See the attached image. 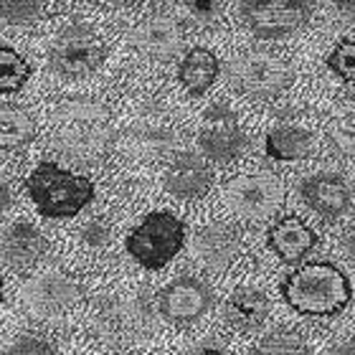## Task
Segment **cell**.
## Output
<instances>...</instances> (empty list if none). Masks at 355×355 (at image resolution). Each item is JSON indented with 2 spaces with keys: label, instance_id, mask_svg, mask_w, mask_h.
Returning <instances> with one entry per match:
<instances>
[{
  "label": "cell",
  "instance_id": "obj_2",
  "mask_svg": "<svg viewBox=\"0 0 355 355\" xmlns=\"http://www.w3.org/2000/svg\"><path fill=\"white\" fill-rule=\"evenodd\" d=\"M53 142L76 160H99L114 142L112 114L96 99H69L53 112Z\"/></svg>",
  "mask_w": 355,
  "mask_h": 355
},
{
  "label": "cell",
  "instance_id": "obj_13",
  "mask_svg": "<svg viewBox=\"0 0 355 355\" xmlns=\"http://www.w3.org/2000/svg\"><path fill=\"white\" fill-rule=\"evenodd\" d=\"M132 46L155 61L173 59L183 46V28L173 15L153 13L142 18L132 31Z\"/></svg>",
  "mask_w": 355,
  "mask_h": 355
},
{
  "label": "cell",
  "instance_id": "obj_15",
  "mask_svg": "<svg viewBox=\"0 0 355 355\" xmlns=\"http://www.w3.org/2000/svg\"><path fill=\"white\" fill-rule=\"evenodd\" d=\"M214 185L211 165L196 153H180L171 160L165 171V188L171 196L183 200L203 198Z\"/></svg>",
  "mask_w": 355,
  "mask_h": 355
},
{
  "label": "cell",
  "instance_id": "obj_22",
  "mask_svg": "<svg viewBox=\"0 0 355 355\" xmlns=\"http://www.w3.org/2000/svg\"><path fill=\"white\" fill-rule=\"evenodd\" d=\"M36 137V119L23 107H0V150H21Z\"/></svg>",
  "mask_w": 355,
  "mask_h": 355
},
{
  "label": "cell",
  "instance_id": "obj_24",
  "mask_svg": "<svg viewBox=\"0 0 355 355\" xmlns=\"http://www.w3.org/2000/svg\"><path fill=\"white\" fill-rule=\"evenodd\" d=\"M130 145L145 157H160L175 148V135L168 127H137L132 130Z\"/></svg>",
  "mask_w": 355,
  "mask_h": 355
},
{
  "label": "cell",
  "instance_id": "obj_11",
  "mask_svg": "<svg viewBox=\"0 0 355 355\" xmlns=\"http://www.w3.org/2000/svg\"><path fill=\"white\" fill-rule=\"evenodd\" d=\"M157 312L168 322L175 325H188L196 322L214 307V292L206 282L196 277H178L168 287L160 289L157 295Z\"/></svg>",
  "mask_w": 355,
  "mask_h": 355
},
{
  "label": "cell",
  "instance_id": "obj_23",
  "mask_svg": "<svg viewBox=\"0 0 355 355\" xmlns=\"http://www.w3.org/2000/svg\"><path fill=\"white\" fill-rule=\"evenodd\" d=\"M33 69L10 46H0V94H15L26 87Z\"/></svg>",
  "mask_w": 355,
  "mask_h": 355
},
{
  "label": "cell",
  "instance_id": "obj_12",
  "mask_svg": "<svg viewBox=\"0 0 355 355\" xmlns=\"http://www.w3.org/2000/svg\"><path fill=\"white\" fill-rule=\"evenodd\" d=\"M300 196L307 206L318 216H322L325 221H335L343 218L353 208V193L350 185L345 183V178L338 173L322 171L312 173L300 183Z\"/></svg>",
  "mask_w": 355,
  "mask_h": 355
},
{
  "label": "cell",
  "instance_id": "obj_3",
  "mask_svg": "<svg viewBox=\"0 0 355 355\" xmlns=\"http://www.w3.org/2000/svg\"><path fill=\"white\" fill-rule=\"evenodd\" d=\"M26 191L44 218H71L94 200V183L59 163H38L26 180Z\"/></svg>",
  "mask_w": 355,
  "mask_h": 355
},
{
  "label": "cell",
  "instance_id": "obj_36",
  "mask_svg": "<svg viewBox=\"0 0 355 355\" xmlns=\"http://www.w3.org/2000/svg\"><path fill=\"white\" fill-rule=\"evenodd\" d=\"M343 252H345V257H348V259L355 261V229L348 231V234L343 236Z\"/></svg>",
  "mask_w": 355,
  "mask_h": 355
},
{
  "label": "cell",
  "instance_id": "obj_6",
  "mask_svg": "<svg viewBox=\"0 0 355 355\" xmlns=\"http://www.w3.org/2000/svg\"><path fill=\"white\" fill-rule=\"evenodd\" d=\"M229 79L231 87L241 94L254 99H274L292 87L295 71L287 61L274 53L249 51L231 61Z\"/></svg>",
  "mask_w": 355,
  "mask_h": 355
},
{
  "label": "cell",
  "instance_id": "obj_38",
  "mask_svg": "<svg viewBox=\"0 0 355 355\" xmlns=\"http://www.w3.org/2000/svg\"><path fill=\"white\" fill-rule=\"evenodd\" d=\"M119 3H137V0H119Z\"/></svg>",
  "mask_w": 355,
  "mask_h": 355
},
{
  "label": "cell",
  "instance_id": "obj_31",
  "mask_svg": "<svg viewBox=\"0 0 355 355\" xmlns=\"http://www.w3.org/2000/svg\"><path fill=\"white\" fill-rule=\"evenodd\" d=\"M110 223L104 221V218H92L87 221V226L82 229V241L92 249H102V246L110 244Z\"/></svg>",
  "mask_w": 355,
  "mask_h": 355
},
{
  "label": "cell",
  "instance_id": "obj_9",
  "mask_svg": "<svg viewBox=\"0 0 355 355\" xmlns=\"http://www.w3.org/2000/svg\"><path fill=\"white\" fill-rule=\"evenodd\" d=\"M198 148L208 160L218 165H229L244 155L249 137L239 125L236 112L221 102L208 107L198 132Z\"/></svg>",
  "mask_w": 355,
  "mask_h": 355
},
{
  "label": "cell",
  "instance_id": "obj_18",
  "mask_svg": "<svg viewBox=\"0 0 355 355\" xmlns=\"http://www.w3.org/2000/svg\"><path fill=\"white\" fill-rule=\"evenodd\" d=\"M266 244L284 264H300L318 246V234L297 216H284L266 234Z\"/></svg>",
  "mask_w": 355,
  "mask_h": 355
},
{
  "label": "cell",
  "instance_id": "obj_10",
  "mask_svg": "<svg viewBox=\"0 0 355 355\" xmlns=\"http://www.w3.org/2000/svg\"><path fill=\"white\" fill-rule=\"evenodd\" d=\"M28 310L38 318H61L82 300V284L64 272H49L26 284L23 289Z\"/></svg>",
  "mask_w": 355,
  "mask_h": 355
},
{
  "label": "cell",
  "instance_id": "obj_4",
  "mask_svg": "<svg viewBox=\"0 0 355 355\" xmlns=\"http://www.w3.org/2000/svg\"><path fill=\"white\" fill-rule=\"evenodd\" d=\"M185 244V223L171 211H153L127 234L125 249L142 269L157 272L175 259Z\"/></svg>",
  "mask_w": 355,
  "mask_h": 355
},
{
  "label": "cell",
  "instance_id": "obj_25",
  "mask_svg": "<svg viewBox=\"0 0 355 355\" xmlns=\"http://www.w3.org/2000/svg\"><path fill=\"white\" fill-rule=\"evenodd\" d=\"M252 355H312V350L302 340V335L292 330H274L254 345Z\"/></svg>",
  "mask_w": 355,
  "mask_h": 355
},
{
  "label": "cell",
  "instance_id": "obj_17",
  "mask_svg": "<svg viewBox=\"0 0 355 355\" xmlns=\"http://www.w3.org/2000/svg\"><path fill=\"white\" fill-rule=\"evenodd\" d=\"M272 312L269 297L257 287H239L234 289L223 302V320L231 330L241 335H252L264 327Z\"/></svg>",
  "mask_w": 355,
  "mask_h": 355
},
{
  "label": "cell",
  "instance_id": "obj_30",
  "mask_svg": "<svg viewBox=\"0 0 355 355\" xmlns=\"http://www.w3.org/2000/svg\"><path fill=\"white\" fill-rule=\"evenodd\" d=\"M3 355H64L53 343H49L46 338L38 335H23L13 345H8Z\"/></svg>",
  "mask_w": 355,
  "mask_h": 355
},
{
  "label": "cell",
  "instance_id": "obj_37",
  "mask_svg": "<svg viewBox=\"0 0 355 355\" xmlns=\"http://www.w3.org/2000/svg\"><path fill=\"white\" fill-rule=\"evenodd\" d=\"M0 302H3V279H0Z\"/></svg>",
  "mask_w": 355,
  "mask_h": 355
},
{
  "label": "cell",
  "instance_id": "obj_8",
  "mask_svg": "<svg viewBox=\"0 0 355 355\" xmlns=\"http://www.w3.org/2000/svg\"><path fill=\"white\" fill-rule=\"evenodd\" d=\"M226 200L246 221H266L284 203V185L272 173H244L226 183Z\"/></svg>",
  "mask_w": 355,
  "mask_h": 355
},
{
  "label": "cell",
  "instance_id": "obj_7",
  "mask_svg": "<svg viewBox=\"0 0 355 355\" xmlns=\"http://www.w3.org/2000/svg\"><path fill=\"white\" fill-rule=\"evenodd\" d=\"M239 18L261 41L295 36L312 18L310 0H241Z\"/></svg>",
  "mask_w": 355,
  "mask_h": 355
},
{
  "label": "cell",
  "instance_id": "obj_32",
  "mask_svg": "<svg viewBox=\"0 0 355 355\" xmlns=\"http://www.w3.org/2000/svg\"><path fill=\"white\" fill-rule=\"evenodd\" d=\"M193 355H231V353L223 340H218V338H206V340H200L198 345L193 348Z\"/></svg>",
  "mask_w": 355,
  "mask_h": 355
},
{
  "label": "cell",
  "instance_id": "obj_29",
  "mask_svg": "<svg viewBox=\"0 0 355 355\" xmlns=\"http://www.w3.org/2000/svg\"><path fill=\"white\" fill-rule=\"evenodd\" d=\"M327 140L343 157H355V117H340L327 127Z\"/></svg>",
  "mask_w": 355,
  "mask_h": 355
},
{
  "label": "cell",
  "instance_id": "obj_19",
  "mask_svg": "<svg viewBox=\"0 0 355 355\" xmlns=\"http://www.w3.org/2000/svg\"><path fill=\"white\" fill-rule=\"evenodd\" d=\"M89 327L96 338H102L107 343H117L127 335V330H132V312L130 304L112 295L96 297L92 310H89Z\"/></svg>",
  "mask_w": 355,
  "mask_h": 355
},
{
  "label": "cell",
  "instance_id": "obj_14",
  "mask_svg": "<svg viewBox=\"0 0 355 355\" xmlns=\"http://www.w3.org/2000/svg\"><path fill=\"white\" fill-rule=\"evenodd\" d=\"M241 252V234L231 223H208L193 236V254L208 269L223 272Z\"/></svg>",
  "mask_w": 355,
  "mask_h": 355
},
{
  "label": "cell",
  "instance_id": "obj_34",
  "mask_svg": "<svg viewBox=\"0 0 355 355\" xmlns=\"http://www.w3.org/2000/svg\"><path fill=\"white\" fill-rule=\"evenodd\" d=\"M10 200H13V196H10V185H8L6 178L0 175V216L10 208Z\"/></svg>",
  "mask_w": 355,
  "mask_h": 355
},
{
  "label": "cell",
  "instance_id": "obj_1",
  "mask_svg": "<svg viewBox=\"0 0 355 355\" xmlns=\"http://www.w3.org/2000/svg\"><path fill=\"white\" fill-rule=\"evenodd\" d=\"M282 300L307 318H335L350 304L353 287L340 266L310 261L289 272L279 284Z\"/></svg>",
  "mask_w": 355,
  "mask_h": 355
},
{
  "label": "cell",
  "instance_id": "obj_33",
  "mask_svg": "<svg viewBox=\"0 0 355 355\" xmlns=\"http://www.w3.org/2000/svg\"><path fill=\"white\" fill-rule=\"evenodd\" d=\"M335 13L340 15L345 23H353L355 26V0H333Z\"/></svg>",
  "mask_w": 355,
  "mask_h": 355
},
{
  "label": "cell",
  "instance_id": "obj_5",
  "mask_svg": "<svg viewBox=\"0 0 355 355\" xmlns=\"http://www.w3.org/2000/svg\"><path fill=\"white\" fill-rule=\"evenodd\" d=\"M104 59H107V46L102 36L82 21L64 26L49 49L51 71L67 79H82V76L94 74L104 64Z\"/></svg>",
  "mask_w": 355,
  "mask_h": 355
},
{
  "label": "cell",
  "instance_id": "obj_26",
  "mask_svg": "<svg viewBox=\"0 0 355 355\" xmlns=\"http://www.w3.org/2000/svg\"><path fill=\"white\" fill-rule=\"evenodd\" d=\"M44 0H0V23L33 26L44 18Z\"/></svg>",
  "mask_w": 355,
  "mask_h": 355
},
{
  "label": "cell",
  "instance_id": "obj_16",
  "mask_svg": "<svg viewBox=\"0 0 355 355\" xmlns=\"http://www.w3.org/2000/svg\"><path fill=\"white\" fill-rule=\"evenodd\" d=\"M49 252V241L41 231L28 221L10 223L0 234V259L13 269H31L44 259Z\"/></svg>",
  "mask_w": 355,
  "mask_h": 355
},
{
  "label": "cell",
  "instance_id": "obj_20",
  "mask_svg": "<svg viewBox=\"0 0 355 355\" xmlns=\"http://www.w3.org/2000/svg\"><path fill=\"white\" fill-rule=\"evenodd\" d=\"M264 153L279 163L304 160L315 153V135L300 125H277L266 132Z\"/></svg>",
  "mask_w": 355,
  "mask_h": 355
},
{
  "label": "cell",
  "instance_id": "obj_27",
  "mask_svg": "<svg viewBox=\"0 0 355 355\" xmlns=\"http://www.w3.org/2000/svg\"><path fill=\"white\" fill-rule=\"evenodd\" d=\"M327 69L335 76H340L343 82L355 84V41L343 38L335 44V49L327 53Z\"/></svg>",
  "mask_w": 355,
  "mask_h": 355
},
{
  "label": "cell",
  "instance_id": "obj_28",
  "mask_svg": "<svg viewBox=\"0 0 355 355\" xmlns=\"http://www.w3.org/2000/svg\"><path fill=\"white\" fill-rule=\"evenodd\" d=\"M183 8L200 28H216L223 18V0H183Z\"/></svg>",
  "mask_w": 355,
  "mask_h": 355
},
{
  "label": "cell",
  "instance_id": "obj_35",
  "mask_svg": "<svg viewBox=\"0 0 355 355\" xmlns=\"http://www.w3.org/2000/svg\"><path fill=\"white\" fill-rule=\"evenodd\" d=\"M330 355H355V335H350V338H345V340L338 343Z\"/></svg>",
  "mask_w": 355,
  "mask_h": 355
},
{
  "label": "cell",
  "instance_id": "obj_21",
  "mask_svg": "<svg viewBox=\"0 0 355 355\" xmlns=\"http://www.w3.org/2000/svg\"><path fill=\"white\" fill-rule=\"evenodd\" d=\"M218 71H221V64L216 59V53L198 46L183 56L180 67H178V82L183 84L188 94L203 96L216 84Z\"/></svg>",
  "mask_w": 355,
  "mask_h": 355
}]
</instances>
